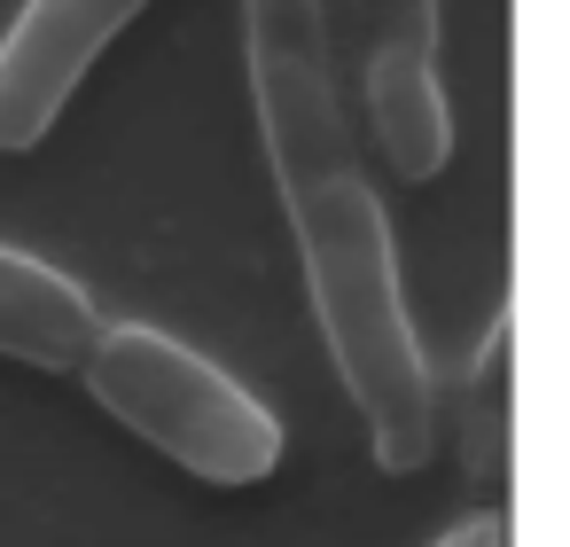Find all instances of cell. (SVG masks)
Instances as JSON below:
<instances>
[{
    "instance_id": "8",
    "label": "cell",
    "mask_w": 570,
    "mask_h": 547,
    "mask_svg": "<svg viewBox=\"0 0 570 547\" xmlns=\"http://www.w3.org/2000/svg\"><path fill=\"white\" fill-rule=\"evenodd\" d=\"M438 547H508V531H500V516H469V524L445 531Z\"/></svg>"
},
{
    "instance_id": "4",
    "label": "cell",
    "mask_w": 570,
    "mask_h": 547,
    "mask_svg": "<svg viewBox=\"0 0 570 547\" xmlns=\"http://www.w3.org/2000/svg\"><path fill=\"white\" fill-rule=\"evenodd\" d=\"M360 95L399 180H438L453 157V110L438 87V0H352Z\"/></svg>"
},
{
    "instance_id": "5",
    "label": "cell",
    "mask_w": 570,
    "mask_h": 547,
    "mask_svg": "<svg viewBox=\"0 0 570 547\" xmlns=\"http://www.w3.org/2000/svg\"><path fill=\"white\" fill-rule=\"evenodd\" d=\"M149 0H24V17L0 32V157H24L48 141L63 102L87 71L118 48V32Z\"/></svg>"
},
{
    "instance_id": "6",
    "label": "cell",
    "mask_w": 570,
    "mask_h": 547,
    "mask_svg": "<svg viewBox=\"0 0 570 547\" xmlns=\"http://www.w3.org/2000/svg\"><path fill=\"white\" fill-rule=\"evenodd\" d=\"M95 336H102V313L71 274L0 243V360L40 368V375H79Z\"/></svg>"
},
{
    "instance_id": "7",
    "label": "cell",
    "mask_w": 570,
    "mask_h": 547,
    "mask_svg": "<svg viewBox=\"0 0 570 547\" xmlns=\"http://www.w3.org/2000/svg\"><path fill=\"white\" fill-rule=\"evenodd\" d=\"M461 477L469 492L492 508L508 500L515 477V321L500 313L469 360V391H461Z\"/></svg>"
},
{
    "instance_id": "2",
    "label": "cell",
    "mask_w": 570,
    "mask_h": 547,
    "mask_svg": "<svg viewBox=\"0 0 570 547\" xmlns=\"http://www.w3.org/2000/svg\"><path fill=\"white\" fill-rule=\"evenodd\" d=\"M79 375L102 399V414H118L134 438H149L173 469H188L204 485H266L282 469L274 407H258V391H243L219 360H204L196 344H180L165 329L102 321Z\"/></svg>"
},
{
    "instance_id": "3",
    "label": "cell",
    "mask_w": 570,
    "mask_h": 547,
    "mask_svg": "<svg viewBox=\"0 0 570 547\" xmlns=\"http://www.w3.org/2000/svg\"><path fill=\"white\" fill-rule=\"evenodd\" d=\"M243 64H250L258 141L289 212L297 196L360 165L328 56V0H243Z\"/></svg>"
},
{
    "instance_id": "1",
    "label": "cell",
    "mask_w": 570,
    "mask_h": 547,
    "mask_svg": "<svg viewBox=\"0 0 570 547\" xmlns=\"http://www.w3.org/2000/svg\"><path fill=\"white\" fill-rule=\"evenodd\" d=\"M289 235L305 258V290H313V321L321 344L367 422V453L391 477H414L438 453V383L422 360V336L406 321V290H399V251H391V219L367 188V173H336L313 196L289 204Z\"/></svg>"
}]
</instances>
